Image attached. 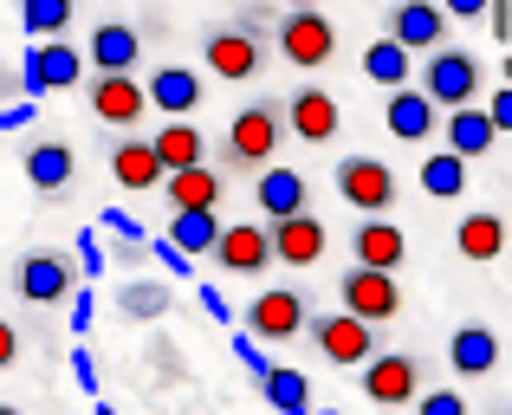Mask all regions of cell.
<instances>
[{
  "mask_svg": "<svg viewBox=\"0 0 512 415\" xmlns=\"http://www.w3.org/2000/svg\"><path fill=\"white\" fill-rule=\"evenodd\" d=\"M286 137H292L286 130V98L240 104V111L227 117V137H221V176L227 169H234V176H266Z\"/></svg>",
  "mask_w": 512,
  "mask_h": 415,
  "instance_id": "obj_1",
  "label": "cell"
},
{
  "mask_svg": "<svg viewBox=\"0 0 512 415\" xmlns=\"http://www.w3.org/2000/svg\"><path fill=\"white\" fill-rule=\"evenodd\" d=\"M331 182H338V195L363 214V221H389V208L402 202V176L383 163V156H338Z\"/></svg>",
  "mask_w": 512,
  "mask_h": 415,
  "instance_id": "obj_2",
  "label": "cell"
},
{
  "mask_svg": "<svg viewBox=\"0 0 512 415\" xmlns=\"http://www.w3.org/2000/svg\"><path fill=\"white\" fill-rule=\"evenodd\" d=\"M363 396L376 409H402V403H422V383H428V364L415 351H376L370 364L357 370Z\"/></svg>",
  "mask_w": 512,
  "mask_h": 415,
  "instance_id": "obj_3",
  "label": "cell"
},
{
  "mask_svg": "<svg viewBox=\"0 0 512 415\" xmlns=\"http://www.w3.org/2000/svg\"><path fill=\"white\" fill-rule=\"evenodd\" d=\"M13 292H20L26 305H65L78 292V260L65 247L20 253V266H13Z\"/></svg>",
  "mask_w": 512,
  "mask_h": 415,
  "instance_id": "obj_4",
  "label": "cell"
},
{
  "mask_svg": "<svg viewBox=\"0 0 512 415\" xmlns=\"http://www.w3.org/2000/svg\"><path fill=\"white\" fill-rule=\"evenodd\" d=\"M305 338H312V351L325 357L331 370H363L376 357V331L363 325V318H350V312H312Z\"/></svg>",
  "mask_w": 512,
  "mask_h": 415,
  "instance_id": "obj_5",
  "label": "cell"
},
{
  "mask_svg": "<svg viewBox=\"0 0 512 415\" xmlns=\"http://www.w3.org/2000/svg\"><path fill=\"white\" fill-rule=\"evenodd\" d=\"M480 59L474 52H435V59H422V98L435 104V111H467V104L480 98Z\"/></svg>",
  "mask_w": 512,
  "mask_h": 415,
  "instance_id": "obj_6",
  "label": "cell"
},
{
  "mask_svg": "<svg viewBox=\"0 0 512 415\" xmlns=\"http://www.w3.org/2000/svg\"><path fill=\"white\" fill-rule=\"evenodd\" d=\"M305 325H312V299L299 286H266L247 305V338L253 344H292Z\"/></svg>",
  "mask_w": 512,
  "mask_h": 415,
  "instance_id": "obj_7",
  "label": "cell"
},
{
  "mask_svg": "<svg viewBox=\"0 0 512 415\" xmlns=\"http://www.w3.org/2000/svg\"><path fill=\"white\" fill-rule=\"evenodd\" d=\"M279 59H292L299 72H318V65H331V52H338V26H331V13L318 7H299V13H279Z\"/></svg>",
  "mask_w": 512,
  "mask_h": 415,
  "instance_id": "obj_8",
  "label": "cell"
},
{
  "mask_svg": "<svg viewBox=\"0 0 512 415\" xmlns=\"http://www.w3.org/2000/svg\"><path fill=\"white\" fill-rule=\"evenodd\" d=\"M338 305L350 318H363V325H389V318H402V286L396 273H370V266H350L338 279Z\"/></svg>",
  "mask_w": 512,
  "mask_h": 415,
  "instance_id": "obj_9",
  "label": "cell"
},
{
  "mask_svg": "<svg viewBox=\"0 0 512 415\" xmlns=\"http://www.w3.org/2000/svg\"><path fill=\"white\" fill-rule=\"evenodd\" d=\"M448 7H435V0H396L389 7V33L383 39H396L402 52H422V59H435V52H448Z\"/></svg>",
  "mask_w": 512,
  "mask_h": 415,
  "instance_id": "obj_10",
  "label": "cell"
},
{
  "mask_svg": "<svg viewBox=\"0 0 512 415\" xmlns=\"http://www.w3.org/2000/svg\"><path fill=\"white\" fill-rule=\"evenodd\" d=\"M78 78H85V52L65 46V39H46V46H26V59H20V98L72 91Z\"/></svg>",
  "mask_w": 512,
  "mask_h": 415,
  "instance_id": "obj_11",
  "label": "cell"
},
{
  "mask_svg": "<svg viewBox=\"0 0 512 415\" xmlns=\"http://www.w3.org/2000/svg\"><path fill=\"white\" fill-rule=\"evenodd\" d=\"M214 260H221V273H234V279H260L266 266H279L273 260V227L266 221H227Z\"/></svg>",
  "mask_w": 512,
  "mask_h": 415,
  "instance_id": "obj_12",
  "label": "cell"
},
{
  "mask_svg": "<svg viewBox=\"0 0 512 415\" xmlns=\"http://www.w3.org/2000/svg\"><path fill=\"white\" fill-rule=\"evenodd\" d=\"M143 91H150V111H163L169 124H188V117L201 111V98H208V85H201L195 65H175L163 59L150 78H143Z\"/></svg>",
  "mask_w": 512,
  "mask_h": 415,
  "instance_id": "obj_13",
  "label": "cell"
},
{
  "mask_svg": "<svg viewBox=\"0 0 512 415\" xmlns=\"http://www.w3.org/2000/svg\"><path fill=\"white\" fill-rule=\"evenodd\" d=\"M253 208L266 214V227L299 221V214H312V182H305L292 163H273L266 176H253Z\"/></svg>",
  "mask_w": 512,
  "mask_h": 415,
  "instance_id": "obj_14",
  "label": "cell"
},
{
  "mask_svg": "<svg viewBox=\"0 0 512 415\" xmlns=\"http://www.w3.org/2000/svg\"><path fill=\"white\" fill-rule=\"evenodd\" d=\"M85 59L98 65V78H137V59H143V33L130 20H98L91 26V46Z\"/></svg>",
  "mask_w": 512,
  "mask_h": 415,
  "instance_id": "obj_15",
  "label": "cell"
},
{
  "mask_svg": "<svg viewBox=\"0 0 512 415\" xmlns=\"http://www.w3.org/2000/svg\"><path fill=\"white\" fill-rule=\"evenodd\" d=\"M338 124H344V111L325 85H299L286 98V130L299 143H338Z\"/></svg>",
  "mask_w": 512,
  "mask_h": 415,
  "instance_id": "obj_16",
  "label": "cell"
},
{
  "mask_svg": "<svg viewBox=\"0 0 512 415\" xmlns=\"http://www.w3.org/2000/svg\"><path fill=\"white\" fill-rule=\"evenodd\" d=\"M201 59H208L214 78H227V85H247V78L266 65V52H260V39L234 33V26H208V39H201Z\"/></svg>",
  "mask_w": 512,
  "mask_h": 415,
  "instance_id": "obj_17",
  "label": "cell"
},
{
  "mask_svg": "<svg viewBox=\"0 0 512 415\" xmlns=\"http://www.w3.org/2000/svg\"><path fill=\"white\" fill-rule=\"evenodd\" d=\"M20 169H26V182H33V195H65L78 182V156H72L65 137H33L26 156H20Z\"/></svg>",
  "mask_w": 512,
  "mask_h": 415,
  "instance_id": "obj_18",
  "label": "cell"
},
{
  "mask_svg": "<svg viewBox=\"0 0 512 415\" xmlns=\"http://www.w3.org/2000/svg\"><path fill=\"white\" fill-rule=\"evenodd\" d=\"M143 111H150L143 78H91V117H98V124L130 130V124H143Z\"/></svg>",
  "mask_w": 512,
  "mask_h": 415,
  "instance_id": "obj_19",
  "label": "cell"
},
{
  "mask_svg": "<svg viewBox=\"0 0 512 415\" xmlns=\"http://www.w3.org/2000/svg\"><path fill=\"white\" fill-rule=\"evenodd\" d=\"M350 260L370 266V273H396L409 260V234L396 221H357L350 227Z\"/></svg>",
  "mask_w": 512,
  "mask_h": 415,
  "instance_id": "obj_20",
  "label": "cell"
},
{
  "mask_svg": "<svg viewBox=\"0 0 512 415\" xmlns=\"http://www.w3.org/2000/svg\"><path fill=\"white\" fill-rule=\"evenodd\" d=\"M448 364H454V377H467V383L493 377V370H500V331L493 325H454Z\"/></svg>",
  "mask_w": 512,
  "mask_h": 415,
  "instance_id": "obj_21",
  "label": "cell"
},
{
  "mask_svg": "<svg viewBox=\"0 0 512 415\" xmlns=\"http://www.w3.org/2000/svg\"><path fill=\"white\" fill-rule=\"evenodd\" d=\"M111 182L117 189H130V195H150V189H163V163H156V150H150V137H117V150H111Z\"/></svg>",
  "mask_w": 512,
  "mask_h": 415,
  "instance_id": "obj_22",
  "label": "cell"
},
{
  "mask_svg": "<svg viewBox=\"0 0 512 415\" xmlns=\"http://www.w3.org/2000/svg\"><path fill=\"white\" fill-rule=\"evenodd\" d=\"M454 253H461V260H474V266L506 260V214H493V208L461 214V227H454Z\"/></svg>",
  "mask_w": 512,
  "mask_h": 415,
  "instance_id": "obj_23",
  "label": "cell"
},
{
  "mask_svg": "<svg viewBox=\"0 0 512 415\" xmlns=\"http://www.w3.org/2000/svg\"><path fill=\"white\" fill-rule=\"evenodd\" d=\"M163 195H169V214H214V208H221V195H227V176L214 163H201V169L169 176Z\"/></svg>",
  "mask_w": 512,
  "mask_h": 415,
  "instance_id": "obj_24",
  "label": "cell"
},
{
  "mask_svg": "<svg viewBox=\"0 0 512 415\" xmlns=\"http://www.w3.org/2000/svg\"><path fill=\"white\" fill-rule=\"evenodd\" d=\"M331 247L325 221L318 214H299V221H273V260L279 266H318Z\"/></svg>",
  "mask_w": 512,
  "mask_h": 415,
  "instance_id": "obj_25",
  "label": "cell"
},
{
  "mask_svg": "<svg viewBox=\"0 0 512 415\" xmlns=\"http://www.w3.org/2000/svg\"><path fill=\"white\" fill-rule=\"evenodd\" d=\"M383 124H389V137H402V143H428L441 130V111L422 98V85H409L383 104Z\"/></svg>",
  "mask_w": 512,
  "mask_h": 415,
  "instance_id": "obj_26",
  "label": "cell"
},
{
  "mask_svg": "<svg viewBox=\"0 0 512 415\" xmlns=\"http://www.w3.org/2000/svg\"><path fill=\"white\" fill-rule=\"evenodd\" d=\"M441 137H448V150L467 163V156H487L493 143H500V130H493L487 104H467V111H448V117H441Z\"/></svg>",
  "mask_w": 512,
  "mask_h": 415,
  "instance_id": "obj_27",
  "label": "cell"
},
{
  "mask_svg": "<svg viewBox=\"0 0 512 415\" xmlns=\"http://www.w3.org/2000/svg\"><path fill=\"white\" fill-rule=\"evenodd\" d=\"M150 150H156V163H163V176H182V169L208 163V137H201L195 124H163L150 137Z\"/></svg>",
  "mask_w": 512,
  "mask_h": 415,
  "instance_id": "obj_28",
  "label": "cell"
},
{
  "mask_svg": "<svg viewBox=\"0 0 512 415\" xmlns=\"http://www.w3.org/2000/svg\"><path fill=\"white\" fill-rule=\"evenodd\" d=\"M221 214H169V247L182 253V260H214V247H221Z\"/></svg>",
  "mask_w": 512,
  "mask_h": 415,
  "instance_id": "obj_29",
  "label": "cell"
},
{
  "mask_svg": "<svg viewBox=\"0 0 512 415\" xmlns=\"http://www.w3.org/2000/svg\"><path fill=\"white\" fill-rule=\"evenodd\" d=\"M260 403L273 409V415H312V383H305V370L273 364V370H266V383H260Z\"/></svg>",
  "mask_w": 512,
  "mask_h": 415,
  "instance_id": "obj_30",
  "label": "cell"
},
{
  "mask_svg": "<svg viewBox=\"0 0 512 415\" xmlns=\"http://www.w3.org/2000/svg\"><path fill=\"white\" fill-rule=\"evenodd\" d=\"M409 52L396 46V39H370V46H363V78H370V85H383L389 98H396V91H409Z\"/></svg>",
  "mask_w": 512,
  "mask_h": 415,
  "instance_id": "obj_31",
  "label": "cell"
},
{
  "mask_svg": "<svg viewBox=\"0 0 512 415\" xmlns=\"http://www.w3.org/2000/svg\"><path fill=\"white\" fill-rule=\"evenodd\" d=\"M422 195H435V202H461L467 195V163L454 150H441V156H422Z\"/></svg>",
  "mask_w": 512,
  "mask_h": 415,
  "instance_id": "obj_32",
  "label": "cell"
},
{
  "mask_svg": "<svg viewBox=\"0 0 512 415\" xmlns=\"http://www.w3.org/2000/svg\"><path fill=\"white\" fill-rule=\"evenodd\" d=\"M117 312L137 318V325H156L169 312V286L163 279H130V286H117Z\"/></svg>",
  "mask_w": 512,
  "mask_h": 415,
  "instance_id": "obj_33",
  "label": "cell"
},
{
  "mask_svg": "<svg viewBox=\"0 0 512 415\" xmlns=\"http://www.w3.org/2000/svg\"><path fill=\"white\" fill-rule=\"evenodd\" d=\"M20 26L33 46H46V39H65V26H72V0H26L20 7Z\"/></svg>",
  "mask_w": 512,
  "mask_h": 415,
  "instance_id": "obj_34",
  "label": "cell"
},
{
  "mask_svg": "<svg viewBox=\"0 0 512 415\" xmlns=\"http://www.w3.org/2000/svg\"><path fill=\"white\" fill-rule=\"evenodd\" d=\"M150 370H156V383H188V370H182V351H175L169 338H156V344H150Z\"/></svg>",
  "mask_w": 512,
  "mask_h": 415,
  "instance_id": "obj_35",
  "label": "cell"
},
{
  "mask_svg": "<svg viewBox=\"0 0 512 415\" xmlns=\"http://www.w3.org/2000/svg\"><path fill=\"white\" fill-rule=\"evenodd\" d=\"M227 26H234V33H247V39H260V33H279V13L273 7H240Z\"/></svg>",
  "mask_w": 512,
  "mask_h": 415,
  "instance_id": "obj_36",
  "label": "cell"
},
{
  "mask_svg": "<svg viewBox=\"0 0 512 415\" xmlns=\"http://www.w3.org/2000/svg\"><path fill=\"white\" fill-rule=\"evenodd\" d=\"M415 415H467V396L461 390H422Z\"/></svg>",
  "mask_w": 512,
  "mask_h": 415,
  "instance_id": "obj_37",
  "label": "cell"
},
{
  "mask_svg": "<svg viewBox=\"0 0 512 415\" xmlns=\"http://www.w3.org/2000/svg\"><path fill=\"white\" fill-rule=\"evenodd\" d=\"M104 266H111V253H104V240H98V234H78V273H85V279H98Z\"/></svg>",
  "mask_w": 512,
  "mask_h": 415,
  "instance_id": "obj_38",
  "label": "cell"
},
{
  "mask_svg": "<svg viewBox=\"0 0 512 415\" xmlns=\"http://www.w3.org/2000/svg\"><path fill=\"white\" fill-rule=\"evenodd\" d=\"M234 357H240V364H247V377H253V383H266V370H273V364H266V351H260V344L247 338V331H240V338H234Z\"/></svg>",
  "mask_w": 512,
  "mask_h": 415,
  "instance_id": "obj_39",
  "label": "cell"
},
{
  "mask_svg": "<svg viewBox=\"0 0 512 415\" xmlns=\"http://www.w3.org/2000/svg\"><path fill=\"white\" fill-rule=\"evenodd\" d=\"M487 117H493V130H500V137H512V85H500V91H493Z\"/></svg>",
  "mask_w": 512,
  "mask_h": 415,
  "instance_id": "obj_40",
  "label": "cell"
},
{
  "mask_svg": "<svg viewBox=\"0 0 512 415\" xmlns=\"http://www.w3.org/2000/svg\"><path fill=\"white\" fill-rule=\"evenodd\" d=\"M150 253H156V260L169 266V279H188V273H195V260H182V253H175L169 240H150Z\"/></svg>",
  "mask_w": 512,
  "mask_h": 415,
  "instance_id": "obj_41",
  "label": "cell"
},
{
  "mask_svg": "<svg viewBox=\"0 0 512 415\" xmlns=\"http://www.w3.org/2000/svg\"><path fill=\"white\" fill-rule=\"evenodd\" d=\"M91 318H98V299H91V286L72 292V331H91Z\"/></svg>",
  "mask_w": 512,
  "mask_h": 415,
  "instance_id": "obj_42",
  "label": "cell"
},
{
  "mask_svg": "<svg viewBox=\"0 0 512 415\" xmlns=\"http://www.w3.org/2000/svg\"><path fill=\"white\" fill-rule=\"evenodd\" d=\"M72 377H78V390H98V357H91L85 344L72 351Z\"/></svg>",
  "mask_w": 512,
  "mask_h": 415,
  "instance_id": "obj_43",
  "label": "cell"
},
{
  "mask_svg": "<svg viewBox=\"0 0 512 415\" xmlns=\"http://www.w3.org/2000/svg\"><path fill=\"white\" fill-rule=\"evenodd\" d=\"M33 111H39V104H0V137H7V130H26V124H33Z\"/></svg>",
  "mask_w": 512,
  "mask_h": 415,
  "instance_id": "obj_44",
  "label": "cell"
},
{
  "mask_svg": "<svg viewBox=\"0 0 512 415\" xmlns=\"http://www.w3.org/2000/svg\"><path fill=\"white\" fill-rule=\"evenodd\" d=\"M487 26H493V39H512V0H487Z\"/></svg>",
  "mask_w": 512,
  "mask_h": 415,
  "instance_id": "obj_45",
  "label": "cell"
},
{
  "mask_svg": "<svg viewBox=\"0 0 512 415\" xmlns=\"http://www.w3.org/2000/svg\"><path fill=\"white\" fill-rule=\"evenodd\" d=\"M104 234H117V240H143V227L130 221L124 208H104Z\"/></svg>",
  "mask_w": 512,
  "mask_h": 415,
  "instance_id": "obj_46",
  "label": "cell"
},
{
  "mask_svg": "<svg viewBox=\"0 0 512 415\" xmlns=\"http://www.w3.org/2000/svg\"><path fill=\"white\" fill-rule=\"evenodd\" d=\"M13 364H20V331L0 318V370H13Z\"/></svg>",
  "mask_w": 512,
  "mask_h": 415,
  "instance_id": "obj_47",
  "label": "cell"
},
{
  "mask_svg": "<svg viewBox=\"0 0 512 415\" xmlns=\"http://www.w3.org/2000/svg\"><path fill=\"white\" fill-rule=\"evenodd\" d=\"M143 253H150V240H117L111 260H117V266H143Z\"/></svg>",
  "mask_w": 512,
  "mask_h": 415,
  "instance_id": "obj_48",
  "label": "cell"
},
{
  "mask_svg": "<svg viewBox=\"0 0 512 415\" xmlns=\"http://www.w3.org/2000/svg\"><path fill=\"white\" fill-rule=\"evenodd\" d=\"M201 312H208V318H221V325H227V318H234V312H227V299H221V292H214V286H201Z\"/></svg>",
  "mask_w": 512,
  "mask_h": 415,
  "instance_id": "obj_49",
  "label": "cell"
},
{
  "mask_svg": "<svg viewBox=\"0 0 512 415\" xmlns=\"http://www.w3.org/2000/svg\"><path fill=\"white\" fill-rule=\"evenodd\" d=\"M0 104H20V78H13L7 59H0Z\"/></svg>",
  "mask_w": 512,
  "mask_h": 415,
  "instance_id": "obj_50",
  "label": "cell"
},
{
  "mask_svg": "<svg viewBox=\"0 0 512 415\" xmlns=\"http://www.w3.org/2000/svg\"><path fill=\"white\" fill-rule=\"evenodd\" d=\"M500 72H506V78H500V85H512V52H506V65H500Z\"/></svg>",
  "mask_w": 512,
  "mask_h": 415,
  "instance_id": "obj_51",
  "label": "cell"
},
{
  "mask_svg": "<svg viewBox=\"0 0 512 415\" xmlns=\"http://www.w3.org/2000/svg\"><path fill=\"white\" fill-rule=\"evenodd\" d=\"M0 415H20V409H13V403H0Z\"/></svg>",
  "mask_w": 512,
  "mask_h": 415,
  "instance_id": "obj_52",
  "label": "cell"
},
{
  "mask_svg": "<svg viewBox=\"0 0 512 415\" xmlns=\"http://www.w3.org/2000/svg\"><path fill=\"white\" fill-rule=\"evenodd\" d=\"M91 415H117V409H104V403H98V409H91Z\"/></svg>",
  "mask_w": 512,
  "mask_h": 415,
  "instance_id": "obj_53",
  "label": "cell"
}]
</instances>
